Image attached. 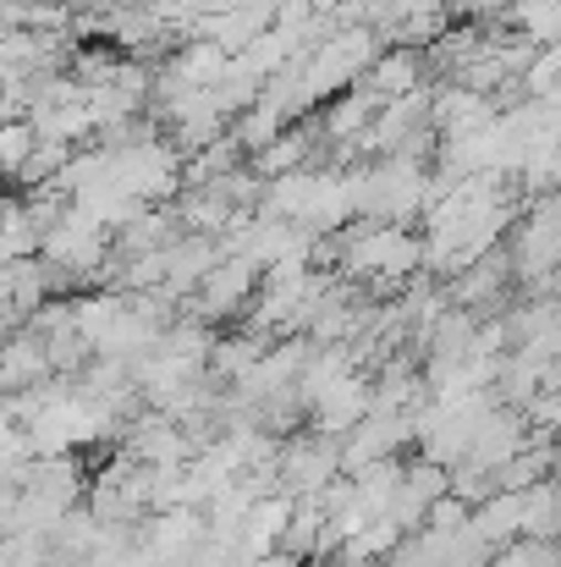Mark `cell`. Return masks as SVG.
Instances as JSON below:
<instances>
[{
	"instance_id": "obj_5",
	"label": "cell",
	"mask_w": 561,
	"mask_h": 567,
	"mask_svg": "<svg viewBox=\"0 0 561 567\" xmlns=\"http://www.w3.org/2000/svg\"><path fill=\"white\" fill-rule=\"evenodd\" d=\"M496 116L490 94H474L463 83H429V133L435 138H463V133H479L485 122Z\"/></svg>"
},
{
	"instance_id": "obj_18",
	"label": "cell",
	"mask_w": 561,
	"mask_h": 567,
	"mask_svg": "<svg viewBox=\"0 0 561 567\" xmlns=\"http://www.w3.org/2000/svg\"><path fill=\"white\" fill-rule=\"evenodd\" d=\"M485 567H557V540H529V535H518V540L496 546Z\"/></svg>"
},
{
	"instance_id": "obj_3",
	"label": "cell",
	"mask_w": 561,
	"mask_h": 567,
	"mask_svg": "<svg viewBox=\"0 0 561 567\" xmlns=\"http://www.w3.org/2000/svg\"><path fill=\"white\" fill-rule=\"evenodd\" d=\"M331 474H342L336 435H320L314 424L309 430L298 424L292 435H281V446H276V480H281L287 496H314Z\"/></svg>"
},
{
	"instance_id": "obj_15",
	"label": "cell",
	"mask_w": 561,
	"mask_h": 567,
	"mask_svg": "<svg viewBox=\"0 0 561 567\" xmlns=\"http://www.w3.org/2000/svg\"><path fill=\"white\" fill-rule=\"evenodd\" d=\"M66 161H72V144L39 138V144H33V155L17 166V177H11V183H17V188H44V183H55V177H61V166H66Z\"/></svg>"
},
{
	"instance_id": "obj_8",
	"label": "cell",
	"mask_w": 561,
	"mask_h": 567,
	"mask_svg": "<svg viewBox=\"0 0 561 567\" xmlns=\"http://www.w3.org/2000/svg\"><path fill=\"white\" fill-rule=\"evenodd\" d=\"M276 337L270 331H259V326H242V331H215V342H209V359H204V375L220 380V385H231L237 375H248V364L270 348Z\"/></svg>"
},
{
	"instance_id": "obj_17",
	"label": "cell",
	"mask_w": 561,
	"mask_h": 567,
	"mask_svg": "<svg viewBox=\"0 0 561 567\" xmlns=\"http://www.w3.org/2000/svg\"><path fill=\"white\" fill-rule=\"evenodd\" d=\"M33 144H39L33 122L28 116H6L0 122V177H17V166L33 155Z\"/></svg>"
},
{
	"instance_id": "obj_21",
	"label": "cell",
	"mask_w": 561,
	"mask_h": 567,
	"mask_svg": "<svg viewBox=\"0 0 561 567\" xmlns=\"http://www.w3.org/2000/svg\"><path fill=\"white\" fill-rule=\"evenodd\" d=\"M72 11H111V6H122V0H66Z\"/></svg>"
},
{
	"instance_id": "obj_6",
	"label": "cell",
	"mask_w": 561,
	"mask_h": 567,
	"mask_svg": "<svg viewBox=\"0 0 561 567\" xmlns=\"http://www.w3.org/2000/svg\"><path fill=\"white\" fill-rule=\"evenodd\" d=\"M359 83L370 89L374 100H396V94H413V89L429 83V61L413 44H380V55L370 61V72Z\"/></svg>"
},
{
	"instance_id": "obj_2",
	"label": "cell",
	"mask_w": 561,
	"mask_h": 567,
	"mask_svg": "<svg viewBox=\"0 0 561 567\" xmlns=\"http://www.w3.org/2000/svg\"><path fill=\"white\" fill-rule=\"evenodd\" d=\"M253 292H259V265H248L242 254H220L198 276V287L183 298V315L204 320V326H226V320H242L248 315Z\"/></svg>"
},
{
	"instance_id": "obj_7",
	"label": "cell",
	"mask_w": 561,
	"mask_h": 567,
	"mask_svg": "<svg viewBox=\"0 0 561 567\" xmlns=\"http://www.w3.org/2000/svg\"><path fill=\"white\" fill-rule=\"evenodd\" d=\"M215 259H220V237H209V231H177V237H172V248H166V276H160V292L183 303L187 292L198 287V276H204Z\"/></svg>"
},
{
	"instance_id": "obj_20",
	"label": "cell",
	"mask_w": 561,
	"mask_h": 567,
	"mask_svg": "<svg viewBox=\"0 0 561 567\" xmlns=\"http://www.w3.org/2000/svg\"><path fill=\"white\" fill-rule=\"evenodd\" d=\"M11 496H17V485L0 474V529H6V513H11Z\"/></svg>"
},
{
	"instance_id": "obj_4",
	"label": "cell",
	"mask_w": 561,
	"mask_h": 567,
	"mask_svg": "<svg viewBox=\"0 0 561 567\" xmlns=\"http://www.w3.org/2000/svg\"><path fill=\"white\" fill-rule=\"evenodd\" d=\"M374 408V380H370V370H347L342 380H331L314 402H309V424L320 430V435H347L364 413Z\"/></svg>"
},
{
	"instance_id": "obj_1",
	"label": "cell",
	"mask_w": 561,
	"mask_h": 567,
	"mask_svg": "<svg viewBox=\"0 0 561 567\" xmlns=\"http://www.w3.org/2000/svg\"><path fill=\"white\" fill-rule=\"evenodd\" d=\"M111 183L133 193L138 204H172L183 193V155L166 138L122 144V150H111Z\"/></svg>"
},
{
	"instance_id": "obj_11",
	"label": "cell",
	"mask_w": 561,
	"mask_h": 567,
	"mask_svg": "<svg viewBox=\"0 0 561 567\" xmlns=\"http://www.w3.org/2000/svg\"><path fill=\"white\" fill-rule=\"evenodd\" d=\"M501 22H507L518 39H529V44H557V33H561V0H507Z\"/></svg>"
},
{
	"instance_id": "obj_13",
	"label": "cell",
	"mask_w": 561,
	"mask_h": 567,
	"mask_svg": "<svg viewBox=\"0 0 561 567\" xmlns=\"http://www.w3.org/2000/svg\"><path fill=\"white\" fill-rule=\"evenodd\" d=\"M557 83H561V44H534L523 72H518L523 100H557Z\"/></svg>"
},
{
	"instance_id": "obj_12",
	"label": "cell",
	"mask_w": 561,
	"mask_h": 567,
	"mask_svg": "<svg viewBox=\"0 0 561 567\" xmlns=\"http://www.w3.org/2000/svg\"><path fill=\"white\" fill-rule=\"evenodd\" d=\"M39 237H44V231L33 226L28 198H0V265L39 254Z\"/></svg>"
},
{
	"instance_id": "obj_10",
	"label": "cell",
	"mask_w": 561,
	"mask_h": 567,
	"mask_svg": "<svg viewBox=\"0 0 561 567\" xmlns=\"http://www.w3.org/2000/svg\"><path fill=\"white\" fill-rule=\"evenodd\" d=\"M468 529L496 551V546H507V540H518L523 535V491H490L485 502H474L468 507Z\"/></svg>"
},
{
	"instance_id": "obj_22",
	"label": "cell",
	"mask_w": 561,
	"mask_h": 567,
	"mask_svg": "<svg viewBox=\"0 0 561 567\" xmlns=\"http://www.w3.org/2000/svg\"><path fill=\"white\" fill-rule=\"evenodd\" d=\"M17 424V408H11V396H0V435Z\"/></svg>"
},
{
	"instance_id": "obj_9",
	"label": "cell",
	"mask_w": 561,
	"mask_h": 567,
	"mask_svg": "<svg viewBox=\"0 0 561 567\" xmlns=\"http://www.w3.org/2000/svg\"><path fill=\"white\" fill-rule=\"evenodd\" d=\"M0 287H6V298H11V309H17V320L28 315V309H39L44 298H55V292H66V281L39 259V254H28V259H11V265H0Z\"/></svg>"
},
{
	"instance_id": "obj_14",
	"label": "cell",
	"mask_w": 561,
	"mask_h": 567,
	"mask_svg": "<svg viewBox=\"0 0 561 567\" xmlns=\"http://www.w3.org/2000/svg\"><path fill=\"white\" fill-rule=\"evenodd\" d=\"M281 127H287V122H281L276 111H264L259 100H253L248 111H237V116L226 122V133L237 138V150H242V155H253V150H264V144H270V138H276Z\"/></svg>"
},
{
	"instance_id": "obj_19",
	"label": "cell",
	"mask_w": 561,
	"mask_h": 567,
	"mask_svg": "<svg viewBox=\"0 0 561 567\" xmlns=\"http://www.w3.org/2000/svg\"><path fill=\"white\" fill-rule=\"evenodd\" d=\"M468 524V502H457L451 491H440L429 507H424V524L418 529H435V535H446V529H463Z\"/></svg>"
},
{
	"instance_id": "obj_16",
	"label": "cell",
	"mask_w": 561,
	"mask_h": 567,
	"mask_svg": "<svg viewBox=\"0 0 561 567\" xmlns=\"http://www.w3.org/2000/svg\"><path fill=\"white\" fill-rule=\"evenodd\" d=\"M557 524H561L557 485H551V480L529 485V491H523V535H529V540H557Z\"/></svg>"
}]
</instances>
